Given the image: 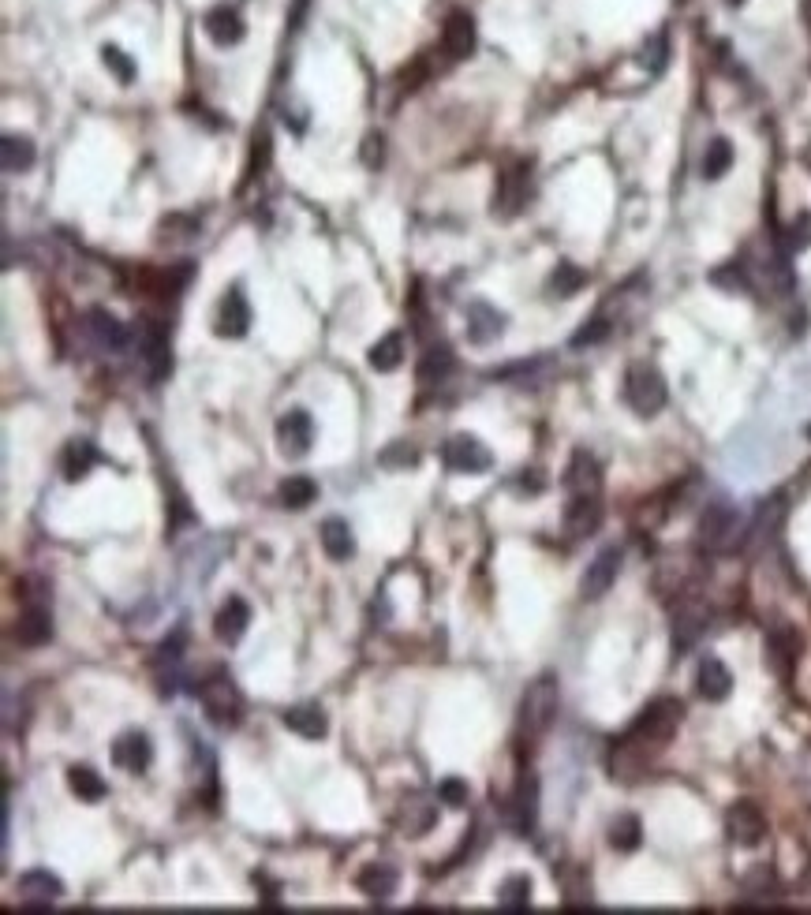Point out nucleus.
Instances as JSON below:
<instances>
[{
    "instance_id": "1",
    "label": "nucleus",
    "mask_w": 811,
    "mask_h": 915,
    "mask_svg": "<svg viewBox=\"0 0 811 915\" xmlns=\"http://www.w3.org/2000/svg\"><path fill=\"white\" fill-rule=\"evenodd\" d=\"M677 725H681V703L658 699V703L647 706L636 718V725L625 732L617 751H613V777L617 781H636V774L647 766V759L673 740Z\"/></svg>"
},
{
    "instance_id": "2",
    "label": "nucleus",
    "mask_w": 811,
    "mask_h": 915,
    "mask_svg": "<svg viewBox=\"0 0 811 915\" xmlns=\"http://www.w3.org/2000/svg\"><path fill=\"white\" fill-rule=\"evenodd\" d=\"M696 538L707 553H733V549H740L744 546V538H748V520L740 516V508L718 501V505H711L703 512Z\"/></svg>"
},
{
    "instance_id": "3",
    "label": "nucleus",
    "mask_w": 811,
    "mask_h": 915,
    "mask_svg": "<svg viewBox=\"0 0 811 915\" xmlns=\"http://www.w3.org/2000/svg\"><path fill=\"white\" fill-rule=\"evenodd\" d=\"M669 400V385L662 378V370L655 363H632L625 374V404L640 419H651L658 411L666 408Z\"/></svg>"
},
{
    "instance_id": "4",
    "label": "nucleus",
    "mask_w": 811,
    "mask_h": 915,
    "mask_svg": "<svg viewBox=\"0 0 811 915\" xmlns=\"http://www.w3.org/2000/svg\"><path fill=\"white\" fill-rule=\"evenodd\" d=\"M557 706H561V691H557L554 676H539L531 688L524 691V703H520V732L527 740H539L550 732L557 718Z\"/></svg>"
},
{
    "instance_id": "5",
    "label": "nucleus",
    "mask_w": 811,
    "mask_h": 915,
    "mask_svg": "<svg viewBox=\"0 0 811 915\" xmlns=\"http://www.w3.org/2000/svg\"><path fill=\"white\" fill-rule=\"evenodd\" d=\"M135 352L143 359L150 381H165L172 374V344H169V329L154 318H143L135 325Z\"/></svg>"
},
{
    "instance_id": "6",
    "label": "nucleus",
    "mask_w": 811,
    "mask_h": 915,
    "mask_svg": "<svg viewBox=\"0 0 811 915\" xmlns=\"http://www.w3.org/2000/svg\"><path fill=\"white\" fill-rule=\"evenodd\" d=\"M199 703H202V710H206V718L214 721V725H236L240 714H243L240 688H236L225 673H214L210 680H202Z\"/></svg>"
},
{
    "instance_id": "7",
    "label": "nucleus",
    "mask_w": 811,
    "mask_h": 915,
    "mask_svg": "<svg viewBox=\"0 0 811 915\" xmlns=\"http://www.w3.org/2000/svg\"><path fill=\"white\" fill-rule=\"evenodd\" d=\"M442 456H445V464H449V471H460V475H483V471H490V464H494L490 449L471 434L449 437Z\"/></svg>"
},
{
    "instance_id": "8",
    "label": "nucleus",
    "mask_w": 811,
    "mask_h": 915,
    "mask_svg": "<svg viewBox=\"0 0 811 915\" xmlns=\"http://www.w3.org/2000/svg\"><path fill=\"white\" fill-rule=\"evenodd\" d=\"M726 833L733 845L755 848L763 845V837H767V818H763V811L752 800H737L726 811Z\"/></svg>"
},
{
    "instance_id": "9",
    "label": "nucleus",
    "mask_w": 811,
    "mask_h": 915,
    "mask_svg": "<svg viewBox=\"0 0 811 915\" xmlns=\"http://www.w3.org/2000/svg\"><path fill=\"white\" fill-rule=\"evenodd\" d=\"M15 893H19L23 908H53L64 897V882L45 867H34V871H23L15 878Z\"/></svg>"
},
{
    "instance_id": "10",
    "label": "nucleus",
    "mask_w": 811,
    "mask_h": 915,
    "mask_svg": "<svg viewBox=\"0 0 811 915\" xmlns=\"http://www.w3.org/2000/svg\"><path fill=\"white\" fill-rule=\"evenodd\" d=\"M617 572H621V549H602L595 561L587 564L584 579H580V598L598 602L617 583Z\"/></svg>"
},
{
    "instance_id": "11",
    "label": "nucleus",
    "mask_w": 811,
    "mask_h": 915,
    "mask_svg": "<svg viewBox=\"0 0 811 915\" xmlns=\"http://www.w3.org/2000/svg\"><path fill=\"white\" fill-rule=\"evenodd\" d=\"M311 441H314V423L307 411H285L277 419V445L285 456H307L311 452Z\"/></svg>"
},
{
    "instance_id": "12",
    "label": "nucleus",
    "mask_w": 811,
    "mask_h": 915,
    "mask_svg": "<svg viewBox=\"0 0 811 915\" xmlns=\"http://www.w3.org/2000/svg\"><path fill=\"white\" fill-rule=\"evenodd\" d=\"M464 318H468V340L471 344H490V340H498L501 333H505V314H501L494 303H486V299H471L468 310H464Z\"/></svg>"
},
{
    "instance_id": "13",
    "label": "nucleus",
    "mask_w": 811,
    "mask_h": 915,
    "mask_svg": "<svg viewBox=\"0 0 811 915\" xmlns=\"http://www.w3.org/2000/svg\"><path fill=\"white\" fill-rule=\"evenodd\" d=\"M247 329H251V307H247L240 288H228L221 307H217V337L240 340L247 337Z\"/></svg>"
},
{
    "instance_id": "14",
    "label": "nucleus",
    "mask_w": 811,
    "mask_h": 915,
    "mask_svg": "<svg viewBox=\"0 0 811 915\" xmlns=\"http://www.w3.org/2000/svg\"><path fill=\"white\" fill-rule=\"evenodd\" d=\"M561 527H565V535L569 538H591L602 527V501L598 497H572L569 508H565V520H561Z\"/></svg>"
},
{
    "instance_id": "15",
    "label": "nucleus",
    "mask_w": 811,
    "mask_h": 915,
    "mask_svg": "<svg viewBox=\"0 0 811 915\" xmlns=\"http://www.w3.org/2000/svg\"><path fill=\"white\" fill-rule=\"evenodd\" d=\"M113 762L128 774H146L150 762H154V747H150V736L146 732H124L113 744Z\"/></svg>"
},
{
    "instance_id": "16",
    "label": "nucleus",
    "mask_w": 811,
    "mask_h": 915,
    "mask_svg": "<svg viewBox=\"0 0 811 915\" xmlns=\"http://www.w3.org/2000/svg\"><path fill=\"white\" fill-rule=\"evenodd\" d=\"M565 490L572 497H598V490H602V464L591 452L580 449L572 456L569 471H565Z\"/></svg>"
},
{
    "instance_id": "17",
    "label": "nucleus",
    "mask_w": 811,
    "mask_h": 915,
    "mask_svg": "<svg viewBox=\"0 0 811 915\" xmlns=\"http://www.w3.org/2000/svg\"><path fill=\"white\" fill-rule=\"evenodd\" d=\"M442 49L449 60H468L475 49V19L468 12H449L442 27Z\"/></svg>"
},
{
    "instance_id": "18",
    "label": "nucleus",
    "mask_w": 811,
    "mask_h": 915,
    "mask_svg": "<svg viewBox=\"0 0 811 915\" xmlns=\"http://www.w3.org/2000/svg\"><path fill=\"white\" fill-rule=\"evenodd\" d=\"M202 30H206V38L214 45H221V49H228V45H240L243 42V19L236 8H228V4H217V8H210L206 12V19H202Z\"/></svg>"
},
{
    "instance_id": "19",
    "label": "nucleus",
    "mask_w": 811,
    "mask_h": 915,
    "mask_svg": "<svg viewBox=\"0 0 811 915\" xmlns=\"http://www.w3.org/2000/svg\"><path fill=\"white\" fill-rule=\"evenodd\" d=\"M247 628H251V609H247V602H243V598H228L225 606L217 609V617H214L217 643H225V647H236L243 635H247Z\"/></svg>"
},
{
    "instance_id": "20",
    "label": "nucleus",
    "mask_w": 811,
    "mask_h": 915,
    "mask_svg": "<svg viewBox=\"0 0 811 915\" xmlns=\"http://www.w3.org/2000/svg\"><path fill=\"white\" fill-rule=\"evenodd\" d=\"M15 639H19V647H45L53 639L49 606H23V613L15 620Z\"/></svg>"
},
{
    "instance_id": "21",
    "label": "nucleus",
    "mask_w": 811,
    "mask_h": 915,
    "mask_svg": "<svg viewBox=\"0 0 811 915\" xmlns=\"http://www.w3.org/2000/svg\"><path fill=\"white\" fill-rule=\"evenodd\" d=\"M696 688L707 703H722V699H729V691H733V673L726 669L722 658H703L696 673Z\"/></svg>"
},
{
    "instance_id": "22",
    "label": "nucleus",
    "mask_w": 811,
    "mask_h": 915,
    "mask_svg": "<svg viewBox=\"0 0 811 915\" xmlns=\"http://www.w3.org/2000/svg\"><path fill=\"white\" fill-rule=\"evenodd\" d=\"M767 654H770V669L778 676H789L793 673V665H797L800 658V635L789 628V624H782V628H774L767 639Z\"/></svg>"
},
{
    "instance_id": "23",
    "label": "nucleus",
    "mask_w": 811,
    "mask_h": 915,
    "mask_svg": "<svg viewBox=\"0 0 811 915\" xmlns=\"http://www.w3.org/2000/svg\"><path fill=\"white\" fill-rule=\"evenodd\" d=\"M356 886L363 897H370V901H389L400 886V874H397V867H389V863H370V867L359 871Z\"/></svg>"
},
{
    "instance_id": "24",
    "label": "nucleus",
    "mask_w": 811,
    "mask_h": 915,
    "mask_svg": "<svg viewBox=\"0 0 811 915\" xmlns=\"http://www.w3.org/2000/svg\"><path fill=\"white\" fill-rule=\"evenodd\" d=\"M434 818H438V807L423 792H412L408 800L400 803V830L408 833V837H423L434 826Z\"/></svg>"
},
{
    "instance_id": "25",
    "label": "nucleus",
    "mask_w": 811,
    "mask_h": 915,
    "mask_svg": "<svg viewBox=\"0 0 811 915\" xmlns=\"http://www.w3.org/2000/svg\"><path fill=\"white\" fill-rule=\"evenodd\" d=\"M285 729H292L296 736H303V740H322L329 732V721L326 714H322V706H292V710H285Z\"/></svg>"
},
{
    "instance_id": "26",
    "label": "nucleus",
    "mask_w": 811,
    "mask_h": 915,
    "mask_svg": "<svg viewBox=\"0 0 811 915\" xmlns=\"http://www.w3.org/2000/svg\"><path fill=\"white\" fill-rule=\"evenodd\" d=\"M513 826L520 833H527L531 826H535V815H539V781L527 774L524 781H520V789H516L513 796Z\"/></svg>"
},
{
    "instance_id": "27",
    "label": "nucleus",
    "mask_w": 811,
    "mask_h": 915,
    "mask_svg": "<svg viewBox=\"0 0 811 915\" xmlns=\"http://www.w3.org/2000/svg\"><path fill=\"white\" fill-rule=\"evenodd\" d=\"M86 329H90V337L98 340L101 348H124V340H128V329L120 325V318L116 314H109V310H90L86 314Z\"/></svg>"
},
{
    "instance_id": "28",
    "label": "nucleus",
    "mask_w": 811,
    "mask_h": 915,
    "mask_svg": "<svg viewBox=\"0 0 811 915\" xmlns=\"http://www.w3.org/2000/svg\"><path fill=\"white\" fill-rule=\"evenodd\" d=\"M367 363H370V370H378V374H389V370H397V366L404 363V333H400V329H393V333H385L378 344H370Z\"/></svg>"
},
{
    "instance_id": "29",
    "label": "nucleus",
    "mask_w": 811,
    "mask_h": 915,
    "mask_svg": "<svg viewBox=\"0 0 811 915\" xmlns=\"http://www.w3.org/2000/svg\"><path fill=\"white\" fill-rule=\"evenodd\" d=\"M318 538H322V549H326L329 561H348L356 553V535L344 520H326Z\"/></svg>"
},
{
    "instance_id": "30",
    "label": "nucleus",
    "mask_w": 811,
    "mask_h": 915,
    "mask_svg": "<svg viewBox=\"0 0 811 915\" xmlns=\"http://www.w3.org/2000/svg\"><path fill=\"white\" fill-rule=\"evenodd\" d=\"M277 501H281L288 512H303V508H311L314 501H318V482L307 479V475H292V479L281 482Z\"/></svg>"
},
{
    "instance_id": "31",
    "label": "nucleus",
    "mask_w": 811,
    "mask_h": 915,
    "mask_svg": "<svg viewBox=\"0 0 811 915\" xmlns=\"http://www.w3.org/2000/svg\"><path fill=\"white\" fill-rule=\"evenodd\" d=\"M0 161H4V172H8V176L30 172V165H34V142L23 139V135H4V142H0Z\"/></svg>"
},
{
    "instance_id": "32",
    "label": "nucleus",
    "mask_w": 811,
    "mask_h": 915,
    "mask_svg": "<svg viewBox=\"0 0 811 915\" xmlns=\"http://www.w3.org/2000/svg\"><path fill=\"white\" fill-rule=\"evenodd\" d=\"M68 789H72L83 803H101L105 796H109L105 777L94 774L90 766H72V770H68Z\"/></svg>"
},
{
    "instance_id": "33",
    "label": "nucleus",
    "mask_w": 811,
    "mask_h": 915,
    "mask_svg": "<svg viewBox=\"0 0 811 915\" xmlns=\"http://www.w3.org/2000/svg\"><path fill=\"white\" fill-rule=\"evenodd\" d=\"M453 366H456V359L445 344L427 348V355L419 359V385H442V381L453 374Z\"/></svg>"
},
{
    "instance_id": "34",
    "label": "nucleus",
    "mask_w": 811,
    "mask_h": 915,
    "mask_svg": "<svg viewBox=\"0 0 811 915\" xmlns=\"http://www.w3.org/2000/svg\"><path fill=\"white\" fill-rule=\"evenodd\" d=\"M94 464H98V449H94L90 441H72V445L64 449V460H60V467H64V479L68 482L86 479Z\"/></svg>"
},
{
    "instance_id": "35",
    "label": "nucleus",
    "mask_w": 811,
    "mask_h": 915,
    "mask_svg": "<svg viewBox=\"0 0 811 915\" xmlns=\"http://www.w3.org/2000/svg\"><path fill=\"white\" fill-rule=\"evenodd\" d=\"M703 628H707V613L699 606H684L677 613V620H673V647L688 650L703 635Z\"/></svg>"
},
{
    "instance_id": "36",
    "label": "nucleus",
    "mask_w": 811,
    "mask_h": 915,
    "mask_svg": "<svg viewBox=\"0 0 811 915\" xmlns=\"http://www.w3.org/2000/svg\"><path fill=\"white\" fill-rule=\"evenodd\" d=\"M498 908L501 912H527L531 908V878L527 874H513V878L501 882Z\"/></svg>"
},
{
    "instance_id": "37",
    "label": "nucleus",
    "mask_w": 811,
    "mask_h": 915,
    "mask_svg": "<svg viewBox=\"0 0 811 915\" xmlns=\"http://www.w3.org/2000/svg\"><path fill=\"white\" fill-rule=\"evenodd\" d=\"M524 191H527L524 169L516 165V169H509L505 176H501V183H498V198H494V206H501V213H516V210H520V202H524Z\"/></svg>"
},
{
    "instance_id": "38",
    "label": "nucleus",
    "mask_w": 811,
    "mask_h": 915,
    "mask_svg": "<svg viewBox=\"0 0 811 915\" xmlns=\"http://www.w3.org/2000/svg\"><path fill=\"white\" fill-rule=\"evenodd\" d=\"M733 169V142L729 139H711L707 154H703V180H722Z\"/></svg>"
},
{
    "instance_id": "39",
    "label": "nucleus",
    "mask_w": 811,
    "mask_h": 915,
    "mask_svg": "<svg viewBox=\"0 0 811 915\" xmlns=\"http://www.w3.org/2000/svg\"><path fill=\"white\" fill-rule=\"evenodd\" d=\"M643 841V826L636 815H621L610 826V848L613 852H636Z\"/></svg>"
},
{
    "instance_id": "40",
    "label": "nucleus",
    "mask_w": 811,
    "mask_h": 915,
    "mask_svg": "<svg viewBox=\"0 0 811 915\" xmlns=\"http://www.w3.org/2000/svg\"><path fill=\"white\" fill-rule=\"evenodd\" d=\"M584 284H587L584 269L572 266V262H561V266L554 269V277H550V292H554L557 299H569V296H576Z\"/></svg>"
},
{
    "instance_id": "41",
    "label": "nucleus",
    "mask_w": 811,
    "mask_h": 915,
    "mask_svg": "<svg viewBox=\"0 0 811 915\" xmlns=\"http://www.w3.org/2000/svg\"><path fill=\"white\" fill-rule=\"evenodd\" d=\"M101 60H105V68L116 75V83H120V86L135 83V64H131V57L124 53V49H116V45H105V49H101Z\"/></svg>"
},
{
    "instance_id": "42",
    "label": "nucleus",
    "mask_w": 811,
    "mask_h": 915,
    "mask_svg": "<svg viewBox=\"0 0 811 915\" xmlns=\"http://www.w3.org/2000/svg\"><path fill=\"white\" fill-rule=\"evenodd\" d=\"M666 60H669V38L666 34H651L640 49V64L647 71H662L666 68Z\"/></svg>"
},
{
    "instance_id": "43",
    "label": "nucleus",
    "mask_w": 811,
    "mask_h": 915,
    "mask_svg": "<svg viewBox=\"0 0 811 915\" xmlns=\"http://www.w3.org/2000/svg\"><path fill=\"white\" fill-rule=\"evenodd\" d=\"M15 594L23 606H49V583L42 576H23L15 583Z\"/></svg>"
},
{
    "instance_id": "44",
    "label": "nucleus",
    "mask_w": 811,
    "mask_h": 915,
    "mask_svg": "<svg viewBox=\"0 0 811 915\" xmlns=\"http://www.w3.org/2000/svg\"><path fill=\"white\" fill-rule=\"evenodd\" d=\"M438 800L445 807H468V785L460 777H445L442 785H438Z\"/></svg>"
},
{
    "instance_id": "45",
    "label": "nucleus",
    "mask_w": 811,
    "mask_h": 915,
    "mask_svg": "<svg viewBox=\"0 0 811 915\" xmlns=\"http://www.w3.org/2000/svg\"><path fill=\"white\" fill-rule=\"evenodd\" d=\"M606 333H610V322L598 314V318H591V322L572 337V348H587V344H598V340H606Z\"/></svg>"
},
{
    "instance_id": "46",
    "label": "nucleus",
    "mask_w": 811,
    "mask_h": 915,
    "mask_svg": "<svg viewBox=\"0 0 811 915\" xmlns=\"http://www.w3.org/2000/svg\"><path fill=\"white\" fill-rule=\"evenodd\" d=\"M419 464V452L412 449V445H389V449L382 452V467H415Z\"/></svg>"
},
{
    "instance_id": "47",
    "label": "nucleus",
    "mask_w": 811,
    "mask_h": 915,
    "mask_svg": "<svg viewBox=\"0 0 811 915\" xmlns=\"http://www.w3.org/2000/svg\"><path fill=\"white\" fill-rule=\"evenodd\" d=\"M711 284H718V288H748V277H744L740 266H722L711 273Z\"/></svg>"
},
{
    "instance_id": "48",
    "label": "nucleus",
    "mask_w": 811,
    "mask_h": 915,
    "mask_svg": "<svg viewBox=\"0 0 811 915\" xmlns=\"http://www.w3.org/2000/svg\"><path fill=\"white\" fill-rule=\"evenodd\" d=\"M789 240H793V247H811V210H804L797 221H793Z\"/></svg>"
},
{
    "instance_id": "49",
    "label": "nucleus",
    "mask_w": 811,
    "mask_h": 915,
    "mask_svg": "<svg viewBox=\"0 0 811 915\" xmlns=\"http://www.w3.org/2000/svg\"><path fill=\"white\" fill-rule=\"evenodd\" d=\"M726 4H729V8H740V4H744V0H726Z\"/></svg>"
}]
</instances>
